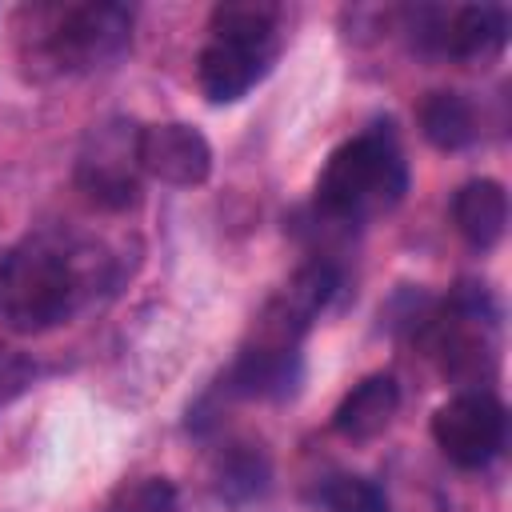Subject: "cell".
<instances>
[{"label": "cell", "instance_id": "e0dca14e", "mask_svg": "<svg viewBox=\"0 0 512 512\" xmlns=\"http://www.w3.org/2000/svg\"><path fill=\"white\" fill-rule=\"evenodd\" d=\"M108 512H180V496H176V484L164 480V476H140L132 484H124Z\"/></svg>", "mask_w": 512, "mask_h": 512}, {"label": "cell", "instance_id": "ba28073f", "mask_svg": "<svg viewBox=\"0 0 512 512\" xmlns=\"http://www.w3.org/2000/svg\"><path fill=\"white\" fill-rule=\"evenodd\" d=\"M272 56V44H236L212 36L196 60V80L212 104H232L272 68Z\"/></svg>", "mask_w": 512, "mask_h": 512}, {"label": "cell", "instance_id": "30bf717a", "mask_svg": "<svg viewBox=\"0 0 512 512\" xmlns=\"http://www.w3.org/2000/svg\"><path fill=\"white\" fill-rule=\"evenodd\" d=\"M508 40V16L496 4H468L440 12V28L432 48L460 60H492Z\"/></svg>", "mask_w": 512, "mask_h": 512}, {"label": "cell", "instance_id": "7a4b0ae2", "mask_svg": "<svg viewBox=\"0 0 512 512\" xmlns=\"http://www.w3.org/2000/svg\"><path fill=\"white\" fill-rule=\"evenodd\" d=\"M408 192V168L392 132H360L344 140L316 176V204L336 220L388 212Z\"/></svg>", "mask_w": 512, "mask_h": 512}, {"label": "cell", "instance_id": "277c9868", "mask_svg": "<svg viewBox=\"0 0 512 512\" xmlns=\"http://www.w3.org/2000/svg\"><path fill=\"white\" fill-rule=\"evenodd\" d=\"M508 432L504 404L488 392H460L432 416V440L436 448L460 464V468H484L500 456Z\"/></svg>", "mask_w": 512, "mask_h": 512}, {"label": "cell", "instance_id": "5bb4252c", "mask_svg": "<svg viewBox=\"0 0 512 512\" xmlns=\"http://www.w3.org/2000/svg\"><path fill=\"white\" fill-rule=\"evenodd\" d=\"M280 8L268 0H228L212 8V36L236 44H272L276 48Z\"/></svg>", "mask_w": 512, "mask_h": 512}, {"label": "cell", "instance_id": "4fadbf2b", "mask_svg": "<svg viewBox=\"0 0 512 512\" xmlns=\"http://www.w3.org/2000/svg\"><path fill=\"white\" fill-rule=\"evenodd\" d=\"M420 132L440 152H456L476 140V112L460 92H428L420 104Z\"/></svg>", "mask_w": 512, "mask_h": 512}, {"label": "cell", "instance_id": "8fae6325", "mask_svg": "<svg viewBox=\"0 0 512 512\" xmlns=\"http://www.w3.org/2000/svg\"><path fill=\"white\" fill-rule=\"evenodd\" d=\"M400 408V388H396V376L388 372H376V376H364L332 412V428L344 436V440H372L380 436L392 416Z\"/></svg>", "mask_w": 512, "mask_h": 512}, {"label": "cell", "instance_id": "9c48e42d", "mask_svg": "<svg viewBox=\"0 0 512 512\" xmlns=\"http://www.w3.org/2000/svg\"><path fill=\"white\" fill-rule=\"evenodd\" d=\"M304 376L300 352L296 348H244L240 360L224 376L228 396H248V400H284L296 392Z\"/></svg>", "mask_w": 512, "mask_h": 512}, {"label": "cell", "instance_id": "7c38bea8", "mask_svg": "<svg viewBox=\"0 0 512 512\" xmlns=\"http://www.w3.org/2000/svg\"><path fill=\"white\" fill-rule=\"evenodd\" d=\"M452 220L460 228V236L472 248H492L504 236L508 224V192L500 180H468L456 196H452Z\"/></svg>", "mask_w": 512, "mask_h": 512}, {"label": "cell", "instance_id": "3957f363", "mask_svg": "<svg viewBox=\"0 0 512 512\" xmlns=\"http://www.w3.org/2000/svg\"><path fill=\"white\" fill-rule=\"evenodd\" d=\"M32 60L56 72H92L116 60L132 36V12L120 4L32 8Z\"/></svg>", "mask_w": 512, "mask_h": 512}, {"label": "cell", "instance_id": "52a82bcc", "mask_svg": "<svg viewBox=\"0 0 512 512\" xmlns=\"http://www.w3.org/2000/svg\"><path fill=\"white\" fill-rule=\"evenodd\" d=\"M136 160L148 176L176 184V188L204 184L212 172V148H208L204 132H196L192 124H180V120L140 128L136 132Z\"/></svg>", "mask_w": 512, "mask_h": 512}, {"label": "cell", "instance_id": "6da1fadb", "mask_svg": "<svg viewBox=\"0 0 512 512\" xmlns=\"http://www.w3.org/2000/svg\"><path fill=\"white\" fill-rule=\"evenodd\" d=\"M120 260L84 232L44 228L0 256V320L12 332H48L116 292Z\"/></svg>", "mask_w": 512, "mask_h": 512}, {"label": "cell", "instance_id": "9a60e30c", "mask_svg": "<svg viewBox=\"0 0 512 512\" xmlns=\"http://www.w3.org/2000/svg\"><path fill=\"white\" fill-rule=\"evenodd\" d=\"M264 484H268V460L252 444H232L220 456V464H216V488H220V496L248 500L256 492H264Z\"/></svg>", "mask_w": 512, "mask_h": 512}, {"label": "cell", "instance_id": "2e32d148", "mask_svg": "<svg viewBox=\"0 0 512 512\" xmlns=\"http://www.w3.org/2000/svg\"><path fill=\"white\" fill-rule=\"evenodd\" d=\"M320 500L328 512H392L384 488L364 476H332L320 488Z\"/></svg>", "mask_w": 512, "mask_h": 512}, {"label": "cell", "instance_id": "ac0fdd59", "mask_svg": "<svg viewBox=\"0 0 512 512\" xmlns=\"http://www.w3.org/2000/svg\"><path fill=\"white\" fill-rule=\"evenodd\" d=\"M32 380H36V364L24 352L0 344V408L12 404L20 392H28Z\"/></svg>", "mask_w": 512, "mask_h": 512}, {"label": "cell", "instance_id": "5b68a950", "mask_svg": "<svg viewBox=\"0 0 512 512\" xmlns=\"http://www.w3.org/2000/svg\"><path fill=\"white\" fill-rule=\"evenodd\" d=\"M340 288V268L332 260L304 264L260 312L252 328V348H296L312 320L324 312L332 292Z\"/></svg>", "mask_w": 512, "mask_h": 512}, {"label": "cell", "instance_id": "8992f818", "mask_svg": "<svg viewBox=\"0 0 512 512\" xmlns=\"http://www.w3.org/2000/svg\"><path fill=\"white\" fill-rule=\"evenodd\" d=\"M140 160H136V136H128L124 124H104L92 132L88 148L76 164V184L96 200L100 208H128L140 196Z\"/></svg>", "mask_w": 512, "mask_h": 512}, {"label": "cell", "instance_id": "d6986e66", "mask_svg": "<svg viewBox=\"0 0 512 512\" xmlns=\"http://www.w3.org/2000/svg\"><path fill=\"white\" fill-rule=\"evenodd\" d=\"M416 512H452V508H448V500L440 492H428V504H420Z\"/></svg>", "mask_w": 512, "mask_h": 512}]
</instances>
